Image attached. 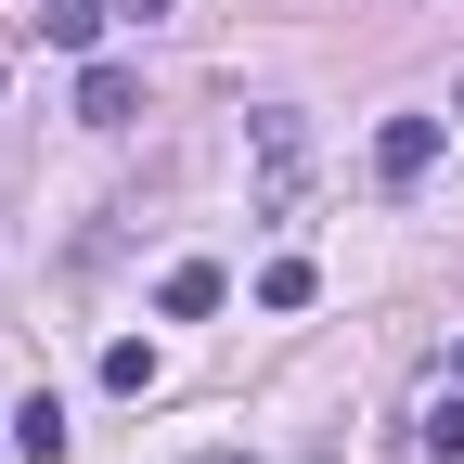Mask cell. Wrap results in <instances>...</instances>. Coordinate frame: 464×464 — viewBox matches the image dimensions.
<instances>
[{"label":"cell","instance_id":"3957f363","mask_svg":"<svg viewBox=\"0 0 464 464\" xmlns=\"http://www.w3.org/2000/svg\"><path fill=\"white\" fill-rule=\"evenodd\" d=\"M78 116H91V130H130V116H142V78L91 52V65H78Z\"/></svg>","mask_w":464,"mask_h":464},{"label":"cell","instance_id":"8992f818","mask_svg":"<svg viewBox=\"0 0 464 464\" xmlns=\"http://www.w3.org/2000/svg\"><path fill=\"white\" fill-rule=\"evenodd\" d=\"M14 451H26V464H65V400H52V387L14 413Z\"/></svg>","mask_w":464,"mask_h":464},{"label":"cell","instance_id":"9c48e42d","mask_svg":"<svg viewBox=\"0 0 464 464\" xmlns=\"http://www.w3.org/2000/svg\"><path fill=\"white\" fill-rule=\"evenodd\" d=\"M426 464H464V387L426 400Z\"/></svg>","mask_w":464,"mask_h":464},{"label":"cell","instance_id":"7a4b0ae2","mask_svg":"<svg viewBox=\"0 0 464 464\" xmlns=\"http://www.w3.org/2000/svg\"><path fill=\"white\" fill-rule=\"evenodd\" d=\"M426 168H439V116H387V130H374V181H387V194H413Z\"/></svg>","mask_w":464,"mask_h":464},{"label":"cell","instance_id":"52a82bcc","mask_svg":"<svg viewBox=\"0 0 464 464\" xmlns=\"http://www.w3.org/2000/svg\"><path fill=\"white\" fill-rule=\"evenodd\" d=\"M310 297H323L310 258H271V271H258V310H310Z\"/></svg>","mask_w":464,"mask_h":464},{"label":"cell","instance_id":"277c9868","mask_svg":"<svg viewBox=\"0 0 464 464\" xmlns=\"http://www.w3.org/2000/svg\"><path fill=\"white\" fill-rule=\"evenodd\" d=\"M155 310H168V323H207V310H219V271H207V258H181V271L155 284Z\"/></svg>","mask_w":464,"mask_h":464},{"label":"cell","instance_id":"30bf717a","mask_svg":"<svg viewBox=\"0 0 464 464\" xmlns=\"http://www.w3.org/2000/svg\"><path fill=\"white\" fill-rule=\"evenodd\" d=\"M103 14H130V26H155V14H168V0H103Z\"/></svg>","mask_w":464,"mask_h":464},{"label":"cell","instance_id":"5b68a950","mask_svg":"<svg viewBox=\"0 0 464 464\" xmlns=\"http://www.w3.org/2000/svg\"><path fill=\"white\" fill-rule=\"evenodd\" d=\"M103 26H116V14H103V0H39V39H52V52H91Z\"/></svg>","mask_w":464,"mask_h":464},{"label":"cell","instance_id":"6da1fadb","mask_svg":"<svg viewBox=\"0 0 464 464\" xmlns=\"http://www.w3.org/2000/svg\"><path fill=\"white\" fill-rule=\"evenodd\" d=\"M246 142H258V207L271 219H297V181H310V130H297V116H246Z\"/></svg>","mask_w":464,"mask_h":464},{"label":"cell","instance_id":"8fae6325","mask_svg":"<svg viewBox=\"0 0 464 464\" xmlns=\"http://www.w3.org/2000/svg\"><path fill=\"white\" fill-rule=\"evenodd\" d=\"M181 464H246V451H181Z\"/></svg>","mask_w":464,"mask_h":464},{"label":"cell","instance_id":"ba28073f","mask_svg":"<svg viewBox=\"0 0 464 464\" xmlns=\"http://www.w3.org/2000/svg\"><path fill=\"white\" fill-rule=\"evenodd\" d=\"M103 387H116V400H142V387H155V348H142V335H116V348H103Z\"/></svg>","mask_w":464,"mask_h":464}]
</instances>
